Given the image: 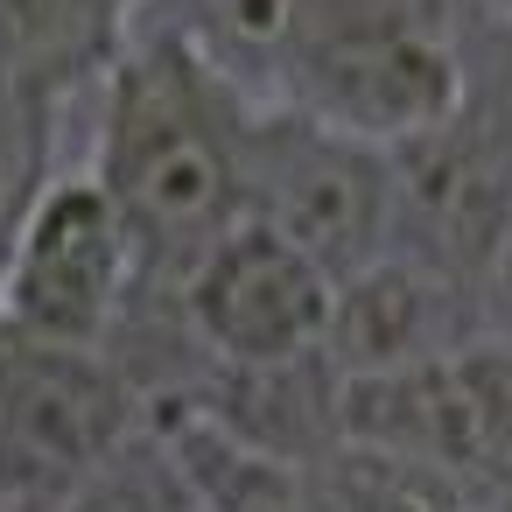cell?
Masks as SVG:
<instances>
[{
	"mask_svg": "<svg viewBox=\"0 0 512 512\" xmlns=\"http://www.w3.org/2000/svg\"><path fill=\"white\" fill-rule=\"evenodd\" d=\"M92 120V183L120 211L141 288L176 281L246 218V134L253 106L169 15L141 8L106 57Z\"/></svg>",
	"mask_w": 512,
	"mask_h": 512,
	"instance_id": "obj_1",
	"label": "cell"
},
{
	"mask_svg": "<svg viewBox=\"0 0 512 512\" xmlns=\"http://www.w3.org/2000/svg\"><path fill=\"white\" fill-rule=\"evenodd\" d=\"M246 218L344 281L393 239V148L295 106H253Z\"/></svg>",
	"mask_w": 512,
	"mask_h": 512,
	"instance_id": "obj_2",
	"label": "cell"
},
{
	"mask_svg": "<svg viewBox=\"0 0 512 512\" xmlns=\"http://www.w3.org/2000/svg\"><path fill=\"white\" fill-rule=\"evenodd\" d=\"M141 442V400L106 351L0 323V498H71Z\"/></svg>",
	"mask_w": 512,
	"mask_h": 512,
	"instance_id": "obj_3",
	"label": "cell"
},
{
	"mask_svg": "<svg viewBox=\"0 0 512 512\" xmlns=\"http://www.w3.org/2000/svg\"><path fill=\"white\" fill-rule=\"evenodd\" d=\"M134 295H141V260L92 169L43 176V190L29 197L8 239V260H0V323L50 344L106 351Z\"/></svg>",
	"mask_w": 512,
	"mask_h": 512,
	"instance_id": "obj_4",
	"label": "cell"
},
{
	"mask_svg": "<svg viewBox=\"0 0 512 512\" xmlns=\"http://www.w3.org/2000/svg\"><path fill=\"white\" fill-rule=\"evenodd\" d=\"M330 295H337V281L309 253H295L267 225L239 218L176 281V316L218 372H288V365L323 358Z\"/></svg>",
	"mask_w": 512,
	"mask_h": 512,
	"instance_id": "obj_5",
	"label": "cell"
},
{
	"mask_svg": "<svg viewBox=\"0 0 512 512\" xmlns=\"http://www.w3.org/2000/svg\"><path fill=\"white\" fill-rule=\"evenodd\" d=\"M477 337H484L477 288H463L456 274L386 246L358 274L337 281L323 365L337 379H393V372L442 365V358H456Z\"/></svg>",
	"mask_w": 512,
	"mask_h": 512,
	"instance_id": "obj_6",
	"label": "cell"
},
{
	"mask_svg": "<svg viewBox=\"0 0 512 512\" xmlns=\"http://www.w3.org/2000/svg\"><path fill=\"white\" fill-rule=\"evenodd\" d=\"M134 15L141 0H0V71L71 99L106 71Z\"/></svg>",
	"mask_w": 512,
	"mask_h": 512,
	"instance_id": "obj_7",
	"label": "cell"
},
{
	"mask_svg": "<svg viewBox=\"0 0 512 512\" xmlns=\"http://www.w3.org/2000/svg\"><path fill=\"white\" fill-rule=\"evenodd\" d=\"M57 106L50 92L22 85L0 71V260H8V239L29 211V197L50 176V141H57Z\"/></svg>",
	"mask_w": 512,
	"mask_h": 512,
	"instance_id": "obj_8",
	"label": "cell"
},
{
	"mask_svg": "<svg viewBox=\"0 0 512 512\" xmlns=\"http://www.w3.org/2000/svg\"><path fill=\"white\" fill-rule=\"evenodd\" d=\"M477 323H484L491 344L512 351V225H505L498 253L484 260V281H477Z\"/></svg>",
	"mask_w": 512,
	"mask_h": 512,
	"instance_id": "obj_9",
	"label": "cell"
},
{
	"mask_svg": "<svg viewBox=\"0 0 512 512\" xmlns=\"http://www.w3.org/2000/svg\"><path fill=\"white\" fill-rule=\"evenodd\" d=\"M477 512H512V498H491V505H477Z\"/></svg>",
	"mask_w": 512,
	"mask_h": 512,
	"instance_id": "obj_10",
	"label": "cell"
},
{
	"mask_svg": "<svg viewBox=\"0 0 512 512\" xmlns=\"http://www.w3.org/2000/svg\"><path fill=\"white\" fill-rule=\"evenodd\" d=\"M141 8H148V0H141Z\"/></svg>",
	"mask_w": 512,
	"mask_h": 512,
	"instance_id": "obj_11",
	"label": "cell"
}]
</instances>
